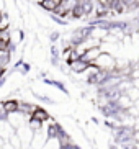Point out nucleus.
Returning <instances> with one entry per match:
<instances>
[{
	"mask_svg": "<svg viewBox=\"0 0 139 149\" xmlns=\"http://www.w3.org/2000/svg\"><path fill=\"white\" fill-rule=\"evenodd\" d=\"M93 66H97L98 69H103V70H113L115 66H116V59H115L113 56L110 53H105V51H101V54L98 57H97L95 61L92 62Z\"/></svg>",
	"mask_w": 139,
	"mask_h": 149,
	"instance_id": "obj_1",
	"label": "nucleus"
},
{
	"mask_svg": "<svg viewBox=\"0 0 139 149\" xmlns=\"http://www.w3.org/2000/svg\"><path fill=\"white\" fill-rule=\"evenodd\" d=\"M67 64H69L70 70L75 72V74H83V72L88 69V66H90V62H87L85 59H82V57H79V59H75V61H72V62H67Z\"/></svg>",
	"mask_w": 139,
	"mask_h": 149,
	"instance_id": "obj_2",
	"label": "nucleus"
},
{
	"mask_svg": "<svg viewBox=\"0 0 139 149\" xmlns=\"http://www.w3.org/2000/svg\"><path fill=\"white\" fill-rule=\"evenodd\" d=\"M101 54V49H100V46H92V48H87V51L83 53V56H82V59H85L87 62H93L97 59V57Z\"/></svg>",
	"mask_w": 139,
	"mask_h": 149,
	"instance_id": "obj_3",
	"label": "nucleus"
},
{
	"mask_svg": "<svg viewBox=\"0 0 139 149\" xmlns=\"http://www.w3.org/2000/svg\"><path fill=\"white\" fill-rule=\"evenodd\" d=\"M36 3L44 10V12H48V13H52L54 10H56L57 3H59V0H36Z\"/></svg>",
	"mask_w": 139,
	"mask_h": 149,
	"instance_id": "obj_4",
	"label": "nucleus"
},
{
	"mask_svg": "<svg viewBox=\"0 0 139 149\" xmlns=\"http://www.w3.org/2000/svg\"><path fill=\"white\" fill-rule=\"evenodd\" d=\"M2 105H3V110H5V113H7V115L20 110V102H18V100H13V98L2 102Z\"/></svg>",
	"mask_w": 139,
	"mask_h": 149,
	"instance_id": "obj_5",
	"label": "nucleus"
},
{
	"mask_svg": "<svg viewBox=\"0 0 139 149\" xmlns=\"http://www.w3.org/2000/svg\"><path fill=\"white\" fill-rule=\"evenodd\" d=\"M126 12H129V10H128V7L123 3L121 0H113V5H111V13H113V15H123V13H126Z\"/></svg>",
	"mask_w": 139,
	"mask_h": 149,
	"instance_id": "obj_6",
	"label": "nucleus"
},
{
	"mask_svg": "<svg viewBox=\"0 0 139 149\" xmlns=\"http://www.w3.org/2000/svg\"><path fill=\"white\" fill-rule=\"evenodd\" d=\"M31 118H36V120H39V121H49L51 116H49V113L46 111V110L36 107V108L33 110V113H31Z\"/></svg>",
	"mask_w": 139,
	"mask_h": 149,
	"instance_id": "obj_7",
	"label": "nucleus"
},
{
	"mask_svg": "<svg viewBox=\"0 0 139 149\" xmlns=\"http://www.w3.org/2000/svg\"><path fill=\"white\" fill-rule=\"evenodd\" d=\"M95 2L103 5V7H106V8H111V5H113V0H95Z\"/></svg>",
	"mask_w": 139,
	"mask_h": 149,
	"instance_id": "obj_8",
	"label": "nucleus"
},
{
	"mask_svg": "<svg viewBox=\"0 0 139 149\" xmlns=\"http://www.w3.org/2000/svg\"><path fill=\"white\" fill-rule=\"evenodd\" d=\"M59 36H61V35H59V31H52L51 35H49V40H51V43H56V41L59 40Z\"/></svg>",
	"mask_w": 139,
	"mask_h": 149,
	"instance_id": "obj_9",
	"label": "nucleus"
}]
</instances>
